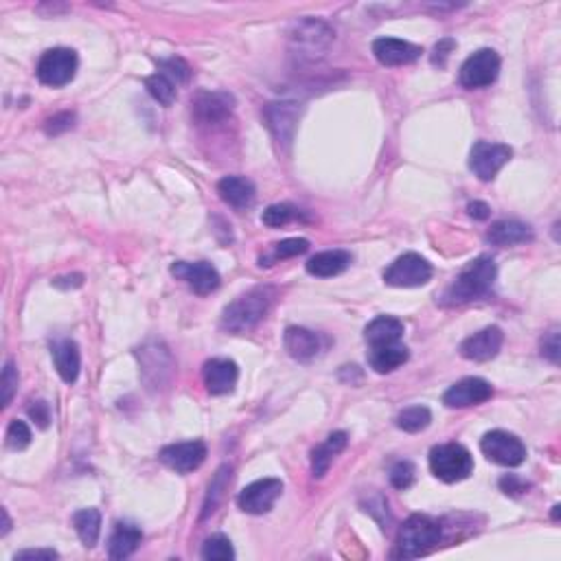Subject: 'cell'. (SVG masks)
<instances>
[{"mask_svg": "<svg viewBox=\"0 0 561 561\" xmlns=\"http://www.w3.org/2000/svg\"><path fill=\"white\" fill-rule=\"evenodd\" d=\"M3 518H4L3 535H7V533H9V529H12V520H9V514H7V509H3Z\"/></svg>", "mask_w": 561, "mask_h": 561, "instance_id": "cell-47", "label": "cell"}, {"mask_svg": "<svg viewBox=\"0 0 561 561\" xmlns=\"http://www.w3.org/2000/svg\"><path fill=\"white\" fill-rule=\"evenodd\" d=\"M285 351L289 358L298 362H309L321 353V338L305 327H288L285 329Z\"/></svg>", "mask_w": 561, "mask_h": 561, "instance_id": "cell-20", "label": "cell"}, {"mask_svg": "<svg viewBox=\"0 0 561 561\" xmlns=\"http://www.w3.org/2000/svg\"><path fill=\"white\" fill-rule=\"evenodd\" d=\"M529 482L526 480H522L520 476H515V474H506V476H502L500 479V489L505 491L506 496H522V494H526V489H529Z\"/></svg>", "mask_w": 561, "mask_h": 561, "instance_id": "cell-42", "label": "cell"}, {"mask_svg": "<svg viewBox=\"0 0 561 561\" xmlns=\"http://www.w3.org/2000/svg\"><path fill=\"white\" fill-rule=\"evenodd\" d=\"M430 471L443 482H461L474 471V459L461 443H443L430 450Z\"/></svg>", "mask_w": 561, "mask_h": 561, "instance_id": "cell-4", "label": "cell"}, {"mask_svg": "<svg viewBox=\"0 0 561 561\" xmlns=\"http://www.w3.org/2000/svg\"><path fill=\"white\" fill-rule=\"evenodd\" d=\"M31 443V430L21 419H13L7 427V447L13 452H21Z\"/></svg>", "mask_w": 561, "mask_h": 561, "instance_id": "cell-36", "label": "cell"}, {"mask_svg": "<svg viewBox=\"0 0 561 561\" xmlns=\"http://www.w3.org/2000/svg\"><path fill=\"white\" fill-rule=\"evenodd\" d=\"M142 541V531L139 526L127 524V522H119L112 531L110 539H108V555L110 559L121 561L127 559L130 555H134V550L139 548Z\"/></svg>", "mask_w": 561, "mask_h": 561, "instance_id": "cell-24", "label": "cell"}, {"mask_svg": "<svg viewBox=\"0 0 561 561\" xmlns=\"http://www.w3.org/2000/svg\"><path fill=\"white\" fill-rule=\"evenodd\" d=\"M159 459L169 470H174L176 474H191V471H195L204 462L206 445L202 441L174 443V445L162 447Z\"/></svg>", "mask_w": 561, "mask_h": 561, "instance_id": "cell-14", "label": "cell"}, {"mask_svg": "<svg viewBox=\"0 0 561 561\" xmlns=\"http://www.w3.org/2000/svg\"><path fill=\"white\" fill-rule=\"evenodd\" d=\"M77 66H80V60H77V53L73 48H48L38 62L36 75L44 86L62 88L75 80Z\"/></svg>", "mask_w": 561, "mask_h": 561, "instance_id": "cell-5", "label": "cell"}, {"mask_svg": "<svg viewBox=\"0 0 561 561\" xmlns=\"http://www.w3.org/2000/svg\"><path fill=\"white\" fill-rule=\"evenodd\" d=\"M432 279V265L421 255L406 253L384 270V283L393 288H419Z\"/></svg>", "mask_w": 561, "mask_h": 561, "instance_id": "cell-6", "label": "cell"}, {"mask_svg": "<svg viewBox=\"0 0 561 561\" xmlns=\"http://www.w3.org/2000/svg\"><path fill=\"white\" fill-rule=\"evenodd\" d=\"M202 377H204V386L211 395H229L237 386L239 367L229 358H213V360L204 362Z\"/></svg>", "mask_w": 561, "mask_h": 561, "instance_id": "cell-17", "label": "cell"}, {"mask_svg": "<svg viewBox=\"0 0 561 561\" xmlns=\"http://www.w3.org/2000/svg\"><path fill=\"white\" fill-rule=\"evenodd\" d=\"M423 48L419 44H412L400 38H377L373 42V56L382 66H403L419 60Z\"/></svg>", "mask_w": 561, "mask_h": 561, "instance_id": "cell-18", "label": "cell"}, {"mask_svg": "<svg viewBox=\"0 0 561 561\" xmlns=\"http://www.w3.org/2000/svg\"><path fill=\"white\" fill-rule=\"evenodd\" d=\"M265 123L280 147H289L297 132V123L301 119V106L294 101H274L263 108Z\"/></svg>", "mask_w": 561, "mask_h": 561, "instance_id": "cell-11", "label": "cell"}, {"mask_svg": "<svg viewBox=\"0 0 561 561\" xmlns=\"http://www.w3.org/2000/svg\"><path fill=\"white\" fill-rule=\"evenodd\" d=\"M191 106H194V117L200 123H221L233 112L235 99L229 92H200Z\"/></svg>", "mask_w": 561, "mask_h": 561, "instance_id": "cell-19", "label": "cell"}, {"mask_svg": "<svg viewBox=\"0 0 561 561\" xmlns=\"http://www.w3.org/2000/svg\"><path fill=\"white\" fill-rule=\"evenodd\" d=\"M73 125H75V115L73 112H62V115H56L53 119L47 121V134H62V132L71 130Z\"/></svg>", "mask_w": 561, "mask_h": 561, "instance_id": "cell-41", "label": "cell"}, {"mask_svg": "<svg viewBox=\"0 0 561 561\" xmlns=\"http://www.w3.org/2000/svg\"><path fill=\"white\" fill-rule=\"evenodd\" d=\"M53 362H56L57 373L66 384H75L82 371V353L75 341H57L53 344Z\"/></svg>", "mask_w": 561, "mask_h": 561, "instance_id": "cell-23", "label": "cell"}, {"mask_svg": "<svg viewBox=\"0 0 561 561\" xmlns=\"http://www.w3.org/2000/svg\"><path fill=\"white\" fill-rule=\"evenodd\" d=\"M18 382H21V375H18L16 364H13V360H7L3 368V380H0V384H3V408L12 403L18 391Z\"/></svg>", "mask_w": 561, "mask_h": 561, "instance_id": "cell-38", "label": "cell"}, {"mask_svg": "<svg viewBox=\"0 0 561 561\" xmlns=\"http://www.w3.org/2000/svg\"><path fill=\"white\" fill-rule=\"evenodd\" d=\"M456 48V42L450 40V38H445V40H441L439 44L435 47V51H432L430 60L435 66H445L447 57H450V53Z\"/></svg>", "mask_w": 561, "mask_h": 561, "instance_id": "cell-43", "label": "cell"}, {"mask_svg": "<svg viewBox=\"0 0 561 561\" xmlns=\"http://www.w3.org/2000/svg\"><path fill=\"white\" fill-rule=\"evenodd\" d=\"M500 75V57L494 48H480L461 66V83L470 91L491 86Z\"/></svg>", "mask_w": 561, "mask_h": 561, "instance_id": "cell-8", "label": "cell"}, {"mask_svg": "<svg viewBox=\"0 0 561 561\" xmlns=\"http://www.w3.org/2000/svg\"><path fill=\"white\" fill-rule=\"evenodd\" d=\"M292 36V42L297 44V48L301 51V56L307 57H318L323 56L329 48V44L333 42L336 33L329 24H324L323 21H301L294 24V31L289 33Z\"/></svg>", "mask_w": 561, "mask_h": 561, "instance_id": "cell-12", "label": "cell"}, {"mask_svg": "<svg viewBox=\"0 0 561 561\" xmlns=\"http://www.w3.org/2000/svg\"><path fill=\"white\" fill-rule=\"evenodd\" d=\"M298 218V211L292 204H272L263 211L261 221L270 229H280V226L289 224L292 220Z\"/></svg>", "mask_w": 561, "mask_h": 561, "instance_id": "cell-35", "label": "cell"}, {"mask_svg": "<svg viewBox=\"0 0 561 561\" xmlns=\"http://www.w3.org/2000/svg\"><path fill=\"white\" fill-rule=\"evenodd\" d=\"M502 342H505V333L500 327H485L474 336L465 338L461 344V356L471 362H489L500 353Z\"/></svg>", "mask_w": 561, "mask_h": 561, "instance_id": "cell-16", "label": "cell"}, {"mask_svg": "<svg viewBox=\"0 0 561 561\" xmlns=\"http://www.w3.org/2000/svg\"><path fill=\"white\" fill-rule=\"evenodd\" d=\"M441 541V524L432 520L430 515L415 514L401 524L400 535H397L395 557L400 559H417L421 555H427Z\"/></svg>", "mask_w": 561, "mask_h": 561, "instance_id": "cell-3", "label": "cell"}, {"mask_svg": "<svg viewBox=\"0 0 561 561\" xmlns=\"http://www.w3.org/2000/svg\"><path fill=\"white\" fill-rule=\"evenodd\" d=\"M467 213H470L474 220H480V221L482 220H489L491 206L487 204V202L474 200V202H470V204H467Z\"/></svg>", "mask_w": 561, "mask_h": 561, "instance_id": "cell-46", "label": "cell"}, {"mask_svg": "<svg viewBox=\"0 0 561 561\" xmlns=\"http://www.w3.org/2000/svg\"><path fill=\"white\" fill-rule=\"evenodd\" d=\"M349 436L347 432H332L327 436V441L321 443L318 447L312 450V474L314 479H323L329 471V465H332L333 459L347 447Z\"/></svg>", "mask_w": 561, "mask_h": 561, "instance_id": "cell-27", "label": "cell"}, {"mask_svg": "<svg viewBox=\"0 0 561 561\" xmlns=\"http://www.w3.org/2000/svg\"><path fill=\"white\" fill-rule=\"evenodd\" d=\"M145 88H147V92H150V95L160 103V106L169 108L171 103L176 101V83L171 82L167 75H162V73H156V75L147 77Z\"/></svg>", "mask_w": 561, "mask_h": 561, "instance_id": "cell-33", "label": "cell"}, {"mask_svg": "<svg viewBox=\"0 0 561 561\" xmlns=\"http://www.w3.org/2000/svg\"><path fill=\"white\" fill-rule=\"evenodd\" d=\"M73 526L86 548H95L101 535V514L97 509H82L73 515Z\"/></svg>", "mask_w": 561, "mask_h": 561, "instance_id": "cell-29", "label": "cell"}, {"mask_svg": "<svg viewBox=\"0 0 561 561\" xmlns=\"http://www.w3.org/2000/svg\"><path fill=\"white\" fill-rule=\"evenodd\" d=\"M169 272L174 274L176 279L185 280L198 297H206V294L215 292L221 283L220 272L215 270L213 263H209V261H195V263H189V261H176L169 268Z\"/></svg>", "mask_w": 561, "mask_h": 561, "instance_id": "cell-13", "label": "cell"}, {"mask_svg": "<svg viewBox=\"0 0 561 561\" xmlns=\"http://www.w3.org/2000/svg\"><path fill=\"white\" fill-rule=\"evenodd\" d=\"M491 397H494V386L489 382L480 380V377H465V380L447 388L445 395H443V403L447 408H470L485 403Z\"/></svg>", "mask_w": 561, "mask_h": 561, "instance_id": "cell-15", "label": "cell"}, {"mask_svg": "<svg viewBox=\"0 0 561 561\" xmlns=\"http://www.w3.org/2000/svg\"><path fill=\"white\" fill-rule=\"evenodd\" d=\"M514 156V150L509 145H502V142H489V141H479L470 151V169L482 182H491L498 176V171Z\"/></svg>", "mask_w": 561, "mask_h": 561, "instance_id": "cell-9", "label": "cell"}, {"mask_svg": "<svg viewBox=\"0 0 561 561\" xmlns=\"http://www.w3.org/2000/svg\"><path fill=\"white\" fill-rule=\"evenodd\" d=\"M403 338V323L395 316H377L364 329V341L368 347H380V344H395Z\"/></svg>", "mask_w": 561, "mask_h": 561, "instance_id": "cell-28", "label": "cell"}, {"mask_svg": "<svg viewBox=\"0 0 561 561\" xmlns=\"http://www.w3.org/2000/svg\"><path fill=\"white\" fill-rule=\"evenodd\" d=\"M309 250V241L303 237H294V239H283L279 244L272 246L270 255L261 257V265H272L274 261H283V259H292L298 257V255H305Z\"/></svg>", "mask_w": 561, "mask_h": 561, "instance_id": "cell-31", "label": "cell"}, {"mask_svg": "<svg viewBox=\"0 0 561 561\" xmlns=\"http://www.w3.org/2000/svg\"><path fill=\"white\" fill-rule=\"evenodd\" d=\"M280 494H283V482L279 479H261L239 491L237 505L244 514L263 515L277 505Z\"/></svg>", "mask_w": 561, "mask_h": 561, "instance_id": "cell-10", "label": "cell"}, {"mask_svg": "<svg viewBox=\"0 0 561 561\" xmlns=\"http://www.w3.org/2000/svg\"><path fill=\"white\" fill-rule=\"evenodd\" d=\"M496 274H498L496 261L487 257V255L470 261V263L461 270L459 277L452 280L450 288L441 294V305H445V307H456V305H465L485 297L491 289V285H494Z\"/></svg>", "mask_w": 561, "mask_h": 561, "instance_id": "cell-1", "label": "cell"}, {"mask_svg": "<svg viewBox=\"0 0 561 561\" xmlns=\"http://www.w3.org/2000/svg\"><path fill=\"white\" fill-rule=\"evenodd\" d=\"M430 421H432L430 408L412 406V408H406V410H401L400 415H397L395 426L403 432H410V435H415V432L426 430V427L430 426Z\"/></svg>", "mask_w": 561, "mask_h": 561, "instance_id": "cell-32", "label": "cell"}, {"mask_svg": "<svg viewBox=\"0 0 561 561\" xmlns=\"http://www.w3.org/2000/svg\"><path fill=\"white\" fill-rule=\"evenodd\" d=\"M200 555L202 559L206 561H230L235 559V548L229 538H224V535H213V538L204 541Z\"/></svg>", "mask_w": 561, "mask_h": 561, "instance_id": "cell-34", "label": "cell"}, {"mask_svg": "<svg viewBox=\"0 0 561 561\" xmlns=\"http://www.w3.org/2000/svg\"><path fill=\"white\" fill-rule=\"evenodd\" d=\"M230 474H233V467L230 465H221L218 471H215L213 480H211L209 485V494H206V500H204V506H202V520L209 518L211 514L215 511V506L220 505L221 500V494H224V489L229 487L230 482Z\"/></svg>", "mask_w": 561, "mask_h": 561, "instance_id": "cell-30", "label": "cell"}, {"mask_svg": "<svg viewBox=\"0 0 561 561\" xmlns=\"http://www.w3.org/2000/svg\"><path fill=\"white\" fill-rule=\"evenodd\" d=\"M60 557V555H57V550H53V548H31V550H21V553H16L13 555V559H57Z\"/></svg>", "mask_w": 561, "mask_h": 561, "instance_id": "cell-45", "label": "cell"}, {"mask_svg": "<svg viewBox=\"0 0 561 561\" xmlns=\"http://www.w3.org/2000/svg\"><path fill=\"white\" fill-rule=\"evenodd\" d=\"M349 265H351V253H347V250H324V253L314 255L305 263V268L312 277L329 279L342 274Z\"/></svg>", "mask_w": 561, "mask_h": 561, "instance_id": "cell-25", "label": "cell"}, {"mask_svg": "<svg viewBox=\"0 0 561 561\" xmlns=\"http://www.w3.org/2000/svg\"><path fill=\"white\" fill-rule=\"evenodd\" d=\"M218 194L220 198L226 202L233 209H248L257 198V189L248 178L244 176H226L218 182Z\"/></svg>", "mask_w": 561, "mask_h": 561, "instance_id": "cell-22", "label": "cell"}, {"mask_svg": "<svg viewBox=\"0 0 561 561\" xmlns=\"http://www.w3.org/2000/svg\"><path fill=\"white\" fill-rule=\"evenodd\" d=\"M541 356L553 364L559 362V329L553 327L541 338Z\"/></svg>", "mask_w": 561, "mask_h": 561, "instance_id": "cell-40", "label": "cell"}, {"mask_svg": "<svg viewBox=\"0 0 561 561\" xmlns=\"http://www.w3.org/2000/svg\"><path fill=\"white\" fill-rule=\"evenodd\" d=\"M415 476L417 470L410 461H397L391 467V485L400 491H406L415 482Z\"/></svg>", "mask_w": 561, "mask_h": 561, "instance_id": "cell-37", "label": "cell"}, {"mask_svg": "<svg viewBox=\"0 0 561 561\" xmlns=\"http://www.w3.org/2000/svg\"><path fill=\"white\" fill-rule=\"evenodd\" d=\"M482 454L502 467H518L526 459V445L515 435L505 430H491L480 441Z\"/></svg>", "mask_w": 561, "mask_h": 561, "instance_id": "cell-7", "label": "cell"}, {"mask_svg": "<svg viewBox=\"0 0 561 561\" xmlns=\"http://www.w3.org/2000/svg\"><path fill=\"white\" fill-rule=\"evenodd\" d=\"M408 358H410V351L401 342L380 344V347H371L368 351V367L384 375V373H393L395 368L403 367Z\"/></svg>", "mask_w": 561, "mask_h": 561, "instance_id": "cell-26", "label": "cell"}, {"mask_svg": "<svg viewBox=\"0 0 561 561\" xmlns=\"http://www.w3.org/2000/svg\"><path fill=\"white\" fill-rule=\"evenodd\" d=\"M29 417L33 421H38L40 427H48V421H51V410H48V403L47 401H33L29 406Z\"/></svg>", "mask_w": 561, "mask_h": 561, "instance_id": "cell-44", "label": "cell"}, {"mask_svg": "<svg viewBox=\"0 0 561 561\" xmlns=\"http://www.w3.org/2000/svg\"><path fill=\"white\" fill-rule=\"evenodd\" d=\"M274 301L270 288H255L235 298L221 314V329L229 333H246L263 321Z\"/></svg>", "mask_w": 561, "mask_h": 561, "instance_id": "cell-2", "label": "cell"}, {"mask_svg": "<svg viewBox=\"0 0 561 561\" xmlns=\"http://www.w3.org/2000/svg\"><path fill=\"white\" fill-rule=\"evenodd\" d=\"M533 239H535L533 229L518 220L496 221V224L489 229V233H487V241L494 246H500V248H509V246H518V244H529V241H533Z\"/></svg>", "mask_w": 561, "mask_h": 561, "instance_id": "cell-21", "label": "cell"}, {"mask_svg": "<svg viewBox=\"0 0 561 561\" xmlns=\"http://www.w3.org/2000/svg\"><path fill=\"white\" fill-rule=\"evenodd\" d=\"M162 75L169 77L171 82L178 86V83H185L186 80H189L191 75V68L189 64H186L185 60H180V57H171V60H162L160 62V71Z\"/></svg>", "mask_w": 561, "mask_h": 561, "instance_id": "cell-39", "label": "cell"}]
</instances>
